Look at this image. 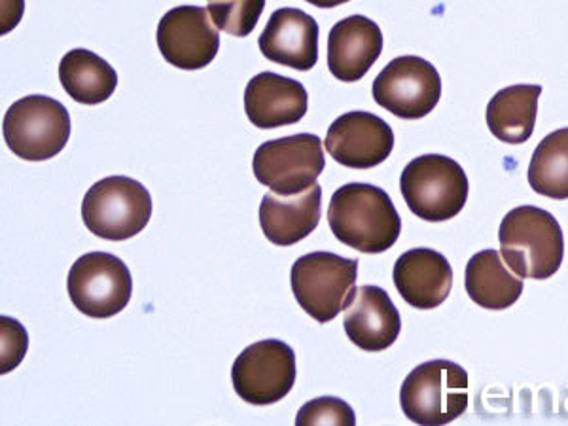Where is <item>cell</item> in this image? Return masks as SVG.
<instances>
[{"label": "cell", "mask_w": 568, "mask_h": 426, "mask_svg": "<svg viewBox=\"0 0 568 426\" xmlns=\"http://www.w3.org/2000/svg\"><path fill=\"white\" fill-rule=\"evenodd\" d=\"M329 230L343 245L364 254L393 248L402 232L400 214L382 187L351 182L332 195Z\"/></svg>", "instance_id": "cell-1"}, {"label": "cell", "mask_w": 568, "mask_h": 426, "mask_svg": "<svg viewBox=\"0 0 568 426\" xmlns=\"http://www.w3.org/2000/svg\"><path fill=\"white\" fill-rule=\"evenodd\" d=\"M498 241L504 262L521 278L554 277L565 258V237L556 216L532 205L504 216Z\"/></svg>", "instance_id": "cell-2"}, {"label": "cell", "mask_w": 568, "mask_h": 426, "mask_svg": "<svg viewBox=\"0 0 568 426\" xmlns=\"http://www.w3.org/2000/svg\"><path fill=\"white\" fill-rule=\"evenodd\" d=\"M468 372L459 364L425 362L402 383V412L417 425H447L468 409Z\"/></svg>", "instance_id": "cell-3"}, {"label": "cell", "mask_w": 568, "mask_h": 426, "mask_svg": "<svg viewBox=\"0 0 568 426\" xmlns=\"http://www.w3.org/2000/svg\"><path fill=\"white\" fill-rule=\"evenodd\" d=\"M358 260L334 252H311L292 265V292L300 307L317 323H332L356 294Z\"/></svg>", "instance_id": "cell-4"}, {"label": "cell", "mask_w": 568, "mask_h": 426, "mask_svg": "<svg viewBox=\"0 0 568 426\" xmlns=\"http://www.w3.org/2000/svg\"><path fill=\"white\" fill-rule=\"evenodd\" d=\"M402 197L426 222H446L463 213L468 200L465 169L447 155L426 154L407 163L400 176Z\"/></svg>", "instance_id": "cell-5"}, {"label": "cell", "mask_w": 568, "mask_h": 426, "mask_svg": "<svg viewBox=\"0 0 568 426\" xmlns=\"http://www.w3.org/2000/svg\"><path fill=\"white\" fill-rule=\"evenodd\" d=\"M88 230L104 241H128L149 226L152 197L130 176H109L88 190L82 203Z\"/></svg>", "instance_id": "cell-6"}, {"label": "cell", "mask_w": 568, "mask_h": 426, "mask_svg": "<svg viewBox=\"0 0 568 426\" xmlns=\"http://www.w3.org/2000/svg\"><path fill=\"white\" fill-rule=\"evenodd\" d=\"M8 149L27 162L52 160L69 142L71 116L55 99L29 95L8 109L4 123Z\"/></svg>", "instance_id": "cell-7"}, {"label": "cell", "mask_w": 568, "mask_h": 426, "mask_svg": "<svg viewBox=\"0 0 568 426\" xmlns=\"http://www.w3.org/2000/svg\"><path fill=\"white\" fill-rule=\"evenodd\" d=\"M67 291L82 315L110 318L130 305L133 278L130 267L109 252H90L72 264Z\"/></svg>", "instance_id": "cell-8"}, {"label": "cell", "mask_w": 568, "mask_h": 426, "mask_svg": "<svg viewBox=\"0 0 568 426\" xmlns=\"http://www.w3.org/2000/svg\"><path fill=\"white\" fill-rule=\"evenodd\" d=\"M324 168L323 141L313 133L264 142L252 160L256 181L281 195L300 194L313 186L323 175Z\"/></svg>", "instance_id": "cell-9"}, {"label": "cell", "mask_w": 568, "mask_h": 426, "mask_svg": "<svg viewBox=\"0 0 568 426\" xmlns=\"http://www.w3.org/2000/svg\"><path fill=\"white\" fill-rule=\"evenodd\" d=\"M296 374V355L291 345L264 339L248 345L233 362V388L246 404L272 406L291 393Z\"/></svg>", "instance_id": "cell-10"}, {"label": "cell", "mask_w": 568, "mask_h": 426, "mask_svg": "<svg viewBox=\"0 0 568 426\" xmlns=\"http://www.w3.org/2000/svg\"><path fill=\"white\" fill-rule=\"evenodd\" d=\"M375 103L402 120L428 116L442 98V78L433 63L404 55L388 63L374 82Z\"/></svg>", "instance_id": "cell-11"}, {"label": "cell", "mask_w": 568, "mask_h": 426, "mask_svg": "<svg viewBox=\"0 0 568 426\" xmlns=\"http://www.w3.org/2000/svg\"><path fill=\"white\" fill-rule=\"evenodd\" d=\"M155 39L163 59L182 71L205 69L220 50V33L209 10L201 7L169 10L160 20Z\"/></svg>", "instance_id": "cell-12"}, {"label": "cell", "mask_w": 568, "mask_h": 426, "mask_svg": "<svg viewBox=\"0 0 568 426\" xmlns=\"http://www.w3.org/2000/svg\"><path fill=\"white\" fill-rule=\"evenodd\" d=\"M393 149V128L372 112H347L326 133V152L343 168H377Z\"/></svg>", "instance_id": "cell-13"}, {"label": "cell", "mask_w": 568, "mask_h": 426, "mask_svg": "<svg viewBox=\"0 0 568 426\" xmlns=\"http://www.w3.org/2000/svg\"><path fill=\"white\" fill-rule=\"evenodd\" d=\"M260 52L267 61L307 72L318 61V23L297 8H281L272 13L258 39Z\"/></svg>", "instance_id": "cell-14"}, {"label": "cell", "mask_w": 568, "mask_h": 426, "mask_svg": "<svg viewBox=\"0 0 568 426\" xmlns=\"http://www.w3.org/2000/svg\"><path fill=\"white\" fill-rule=\"evenodd\" d=\"M343 326L358 349L379 353L400 336L402 318L387 292L374 284H364L347 305Z\"/></svg>", "instance_id": "cell-15"}, {"label": "cell", "mask_w": 568, "mask_h": 426, "mask_svg": "<svg viewBox=\"0 0 568 426\" xmlns=\"http://www.w3.org/2000/svg\"><path fill=\"white\" fill-rule=\"evenodd\" d=\"M393 281L406 304L417 310H436L452 294V264L433 248H412L396 260Z\"/></svg>", "instance_id": "cell-16"}, {"label": "cell", "mask_w": 568, "mask_h": 426, "mask_svg": "<svg viewBox=\"0 0 568 426\" xmlns=\"http://www.w3.org/2000/svg\"><path fill=\"white\" fill-rule=\"evenodd\" d=\"M307 103L310 99L304 84L277 72H260L246 84V116L260 130H275L300 122L307 114Z\"/></svg>", "instance_id": "cell-17"}, {"label": "cell", "mask_w": 568, "mask_h": 426, "mask_svg": "<svg viewBox=\"0 0 568 426\" xmlns=\"http://www.w3.org/2000/svg\"><path fill=\"white\" fill-rule=\"evenodd\" d=\"M321 209L323 187L317 182L300 194H265L260 203V226L273 245H296L317 230Z\"/></svg>", "instance_id": "cell-18"}, {"label": "cell", "mask_w": 568, "mask_h": 426, "mask_svg": "<svg viewBox=\"0 0 568 426\" xmlns=\"http://www.w3.org/2000/svg\"><path fill=\"white\" fill-rule=\"evenodd\" d=\"M383 52V33L375 21L349 16L328 34V69L342 82H358Z\"/></svg>", "instance_id": "cell-19"}, {"label": "cell", "mask_w": 568, "mask_h": 426, "mask_svg": "<svg viewBox=\"0 0 568 426\" xmlns=\"http://www.w3.org/2000/svg\"><path fill=\"white\" fill-rule=\"evenodd\" d=\"M465 286L474 304L484 310L503 311L524 294V281L506 267L503 254L495 248L478 252L466 265Z\"/></svg>", "instance_id": "cell-20"}, {"label": "cell", "mask_w": 568, "mask_h": 426, "mask_svg": "<svg viewBox=\"0 0 568 426\" xmlns=\"http://www.w3.org/2000/svg\"><path fill=\"white\" fill-rule=\"evenodd\" d=\"M542 88L535 84L510 85L498 91L487 104V125L493 136L506 144H524L532 136Z\"/></svg>", "instance_id": "cell-21"}, {"label": "cell", "mask_w": 568, "mask_h": 426, "mask_svg": "<svg viewBox=\"0 0 568 426\" xmlns=\"http://www.w3.org/2000/svg\"><path fill=\"white\" fill-rule=\"evenodd\" d=\"M59 80L63 90L77 103L93 104L109 101L118 88V74L98 53L78 48L59 63Z\"/></svg>", "instance_id": "cell-22"}, {"label": "cell", "mask_w": 568, "mask_h": 426, "mask_svg": "<svg viewBox=\"0 0 568 426\" xmlns=\"http://www.w3.org/2000/svg\"><path fill=\"white\" fill-rule=\"evenodd\" d=\"M527 179L536 194L568 200V128L549 133L536 146Z\"/></svg>", "instance_id": "cell-23"}, {"label": "cell", "mask_w": 568, "mask_h": 426, "mask_svg": "<svg viewBox=\"0 0 568 426\" xmlns=\"http://www.w3.org/2000/svg\"><path fill=\"white\" fill-rule=\"evenodd\" d=\"M264 8L265 0H207V10L216 29L240 39L256 29Z\"/></svg>", "instance_id": "cell-24"}, {"label": "cell", "mask_w": 568, "mask_h": 426, "mask_svg": "<svg viewBox=\"0 0 568 426\" xmlns=\"http://www.w3.org/2000/svg\"><path fill=\"white\" fill-rule=\"evenodd\" d=\"M296 425H356V415L347 402L332 396L307 402L297 412Z\"/></svg>", "instance_id": "cell-25"}, {"label": "cell", "mask_w": 568, "mask_h": 426, "mask_svg": "<svg viewBox=\"0 0 568 426\" xmlns=\"http://www.w3.org/2000/svg\"><path fill=\"white\" fill-rule=\"evenodd\" d=\"M2 351L12 347L4 358H2V374L18 368V364L23 361L27 353V332L20 323L13 318L2 317Z\"/></svg>", "instance_id": "cell-26"}, {"label": "cell", "mask_w": 568, "mask_h": 426, "mask_svg": "<svg viewBox=\"0 0 568 426\" xmlns=\"http://www.w3.org/2000/svg\"><path fill=\"white\" fill-rule=\"evenodd\" d=\"M305 2H310V4L317 8H336L349 2V0H305Z\"/></svg>", "instance_id": "cell-27"}]
</instances>
